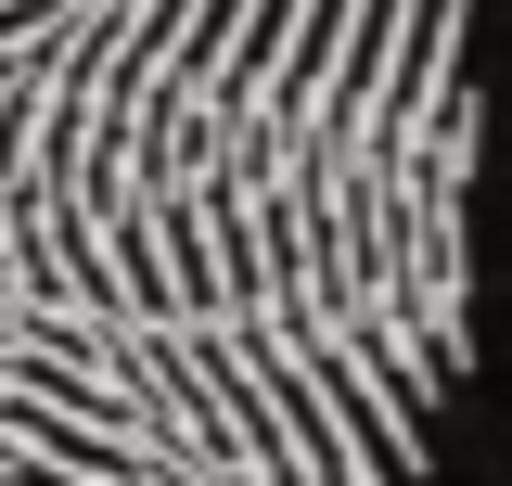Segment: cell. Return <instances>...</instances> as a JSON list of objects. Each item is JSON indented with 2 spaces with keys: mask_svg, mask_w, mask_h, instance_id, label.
Masks as SVG:
<instances>
[{
  "mask_svg": "<svg viewBox=\"0 0 512 486\" xmlns=\"http://www.w3.org/2000/svg\"><path fill=\"white\" fill-rule=\"evenodd\" d=\"M474 180V0H0V486H436Z\"/></svg>",
  "mask_w": 512,
  "mask_h": 486,
  "instance_id": "1",
  "label": "cell"
}]
</instances>
